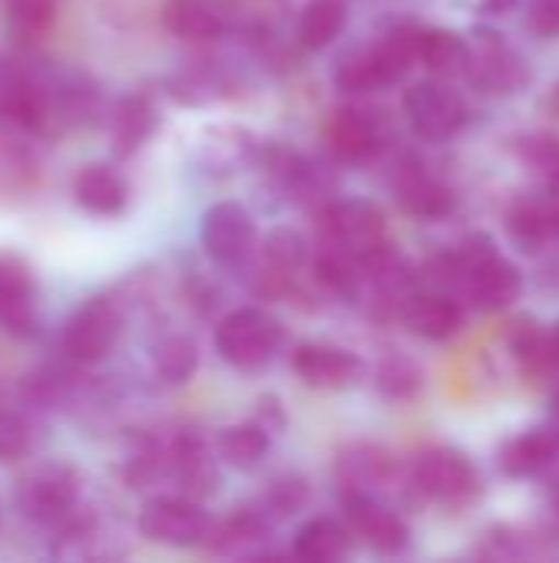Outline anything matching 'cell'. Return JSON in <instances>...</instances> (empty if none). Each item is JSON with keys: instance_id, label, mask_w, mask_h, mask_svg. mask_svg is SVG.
<instances>
[{"instance_id": "obj_1", "label": "cell", "mask_w": 559, "mask_h": 563, "mask_svg": "<svg viewBox=\"0 0 559 563\" xmlns=\"http://www.w3.org/2000/svg\"><path fill=\"white\" fill-rule=\"evenodd\" d=\"M412 485L425 498H432L445 508H468L481 495V475H478L474 462L465 452L448 449V445H435V449H425L422 455H415Z\"/></svg>"}, {"instance_id": "obj_2", "label": "cell", "mask_w": 559, "mask_h": 563, "mask_svg": "<svg viewBox=\"0 0 559 563\" xmlns=\"http://www.w3.org/2000/svg\"><path fill=\"white\" fill-rule=\"evenodd\" d=\"M280 340H283L280 323L257 307L231 310L214 330V346H217L221 360L231 363L234 369L267 366L273 360V353L280 350Z\"/></svg>"}, {"instance_id": "obj_3", "label": "cell", "mask_w": 559, "mask_h": 563, "mask_svg": "<svg viewBox=\"0 0 559 563\" xmlns=\"http://www.w3.org/2000/svg\"><path fill=\"white\" fill-rule=\"evenodd\" d=\"M125 317L115 300L92 297L82 307L72 310V317L63 327V353L82 366L102 363L122 340Z\"/></svg>"}, {"instance_id": "obj_4", "label": "cell", "mask_w": 559, "mask_h": 563, "mask_svg": "<svg viewBox=\"0 0 559 563\" xmlns=\"http://www.w3.org/2000/svg\"><path fill=\"white\" fill-rule=\"evenodd\" d=\"M323 247L346 251L353 257L369 254L385 241V214L379 205L362 201V198H346V201H326L316 218Z\"/></svg>"}, {"instance_id": "obj_5", "label": "cell", "mask_w": 559, "mask_h": 563, "mask_svg": "<svg viewBox=\"0 0 559 563\" xmlns=\"http://www.w3.org/2000/svg\"><path fill=\"white\" fill-rule=\"evenodd\" d=\"M211 518L191 498H155L138 515V531L152 544L201 548L211 534Z\"/></svg>"}, {"instance_id": "obj_6", "label": "cell", "mask_w": 559, "mask_h": 563, "mask_svg": "<svg viewBox=\"0 0 559 563\" xmlns=\"http://www.w3.org/2000/svg\"><path fill=\"white\" fill-rule=\"evenodd\" d=\"M474 36H478V43L468 46V63H465V73L471 76V82L478 89L497 92V96L521 92L530 79L524 56L514 46H507L501 40V33H494V30H481Z\"/></svg>"}, {"instance_id": "obj_7", "label": "cell", "mask_w": 559, "mask_h": 563, "mask_svg": "<svg viewBox=\"0 0 559 563\" xmlns=\"http://www.w3.org/2000/svg\"><path fill=\"white\" fill-rule=\"evenodd\" d=\"M79 501V475L69 465H43L30 472L16 488V505L30 521L56 525Z\"/></svg>"}, {"instance_id": "obj_8", "label": "cell", "mask_w": 559, "mask_h": 563, "mask_svg": "<svg viewBox=\"0 0 559 563\" xmlns=\"http://www.w3.org/2000/svg\"><path fill=\"white\" fill-rule=\"evenodd\" d=\"M405 115H409V125L415 129V135H422L428 142H445L455 132H461V125L468 119V106L455 89H448L435 79H425L405 92Z\"/></svg>"}, {"instance_id": "obj_9", "label": "cell", "mask_w": 559, "mask_h": 563, "mask_svg": "<svg viewBox=\"0 0 559 563\" xmlns=\"http://www.w3.org/2000/svg\"><path fill=\"white\" fill-rule=\"evenodd\" d=\"M254 238H257L254 218L237 201H217L201 218V247L214 264L224 267L244 264L247 254L254 251Z\"/></svg>"}, {"instance_id": "obj_10", "label": "cell", "mask_w": 559, "mask_h": 563, "mask_svg": "<svg viewBox=\"0 0 559 563\" xmlns=\"http://www.w3.org/2000/svg\"><path fill=\"white\" fill-rule=\"evenodd\" d=\"M293 373L303 379V386L310 389H323V393H339L359 383L362 376V360L343 346L333 343H300L293 350Z\"/></svg>"}, {"instance_id": "obj_11", "label": "cell", "mask_w": 559, "mask_h": 563, "mask_svg": "<svg viewBox=\"0 0 559 563\" xmlns=\"http://www.w3.org/2000/svg\"><path fill=\"white\" fill-rule=\"evenodd\" d=\"M343 508H346V528L353 531V538H359L362 544H369L379 554H399L409 548V525L385 508L379 498L369 495H343Z\"/></svg>"}, {"instance_id": "obj_12", "label": "cell", "mask_w": 559, "mask_h": 563, "mask_svg": "<svg viewBox=\"0 0 559 563\" xmlns=\"http://www.w3.org/2000/svg\"><path fill=\"white\" fill-rule=\"evenodd\" d=\"M392 191L399 208L422 221H438L455 211V191L435 175H428L422 165H402L392 178Z\"/></svg>"}, {"instance_id": "obj_13", "label": "cell", "mask_w": 559, "mask_h": 563, "mask_svg": "<svg viewBox=\"0 0 559 563\" xmlns=\"http://www.w3.org/2000/svg\"><path fill=\"white\" fill-rule=\"evenodd\" d=\"M385 142L382 122L376 112L369 109H339L329 122V148L343 158V162H369L379 155Z\"/></svg>"}, {"instance_id": "obj_14", "label": "cell", "mask_w": 559, "mask_h": 563, "mask_svg": "<svg viewBox=\"0 0 559 563\" xmlns=\"http://www.w3.org/2000/svg\"><path fill=\"white\" fill-rule=\"evenodd\" d=\"M392 459L379 445H349L336 459V478L343 495H369L379 498L392 485Z\"/></svg>"}, {"instance_id": "obj_15", "label": "cell", "mask_w": 559, "mask_h": 563, "mask_svg": "<svg viewBox=\"0 0 559 563\" xmlns=\"http://www.w3.org/2000/svg\"><path fill=\"white\" fill-rule=\"evenodd\" d=\"M310 257L306 238L297 228H277L264 241V261H260V294H283L290 280L303 271Z\"/></svg>"}, {"instance_id": "obj_16", "label": "cell", "mask_w": 559, "mask_h": 563, "mask_svg": "<svg viewBox=\"0 0 559 563\" xmlns=\"http://www.w3.org/2000/svg\"><path fill=\"white\" fill-rule=\"evenodd\" d=\"M409 330L422 340H451L465 327V310L451 294H412L402 307Z\"/></svg>"}, {"instance_id": "obj_17", "label": "cell", "mask_w": 559, "mask_h": 563, "mask_svg": "<svg viewBox=\"0 0 559 563\" xmlns=\"http://www.w3.org/2000/svg\"><path fill=\"white\" fill-rule=\"evenodd\" d=\"M507 231L511 238L527 247L537 251L547 241L559 238V195H537V198H524L507 211Z\"/></svg>"}, {"instance_id": "obj_18", "label": "cell", "mask_w": 559, "mask_h": 563, "mask_svg": "<svg viewBox=\"0 0 559 563\" xmlns=\"http://www.w3.org/2000/svg\"><path fill=\"white\" fill-rule=\"evenodd\" d=\"M270 175L293 201H303V205L323 201L336 188L333 175L323 165H316L303 155H293V152H273Z\"/></svg>"}, {"instance_id": "obj_19", "label": "cell", "mask_w": 559, "mask_h": 563, "mask_svg": "<svg viewBox=\"0 0 559 563\" xmlns=\"http://www.w3.org/2000/svg\"><path fill=\"white\" fill-rule=\"evenodd\" d=\"M557 455L559 442L557 435L550 432V426H547V429H530L524 435L507 439L501 445L497 462H501L504 475H511V478H534L544 468H550Z\"/></svg>"}, {"instance_id": "obj_20", "label": "cell", "mask_w": 559, "mask_h": 563, "mask_svg": "<svg viewBox=\"0 0 559 563\" xmlns=\"http://www.w3.org/2000/svg\"><path fill=\"white\" fill-rule=\"evenodd\" d=\"M72 195L89 214L112 218L128 205V181L109 165H86L72 181Z\"/></svg>"}, {"instance_id": "obj_21", "label": "cell", "mask_w": 559, "mask_h": 563, "mask_svg": "<svg viewBox=\"0 0 559 563\" xmlns=\"http://www.w3.org/2000/svg\"><path fill=\"white\" fill-rule=\"evenodd\" d=\"M33 277L16 257H0V327L3 330H26L33 323Z\"/></svg>"}, {"instance_id": "obj_22", "label": "cell", "mask_w": 559, "mask_h": 563, "mask_svg": "<svg viewBox=\"0 0 559 563\" xmlns=\"http://www.w3.org/2000/svg\"><path fill=\"white\" fill-rule=\"evenodd\" d=\"M161 23L171 36L208 43L224 33V16L211 0H165Z\"/></svg>"}, {"instance_id": "obj_23", "label": "cell", "mask_w": 559, "mask_h": 563, "mask_svg": "<svg viewBox=\"0 0 559 563\" xmlns=\"http://www.w3.org/2000/svg\"><path fill=\"white\" fill-rule=\"evenodd\" d=\"M349 544H353V531L346 525L333 518H310L293 538V554L316 563L343 561L349 554Z\"/></svg>"}, {"instance_id": "obj_24", "label": "cell", "mask_w": 559, "mask_h": 563, "mask_svg": "<svg viewBox=\"0 0 559 563\" xmlns=\"http://www.w3.org/2000/svg\"><path fill=\"white\" fill-rule=\"evenodd\" d=\"M333 79L343 92H376V89H385L395 82L379 46H359V49L346 53L339 59Z\"/></svg>"}, {"instance_id": "obj_25", "label": "cell", "mask_w": 559, "mask_h": 563, "mask_svg": "<svg viewBox=\"0 0 559 563\" xmlns=\"http://www.w3.org/2000/svg\"><path fill=\"white\" fill-rule=\"evenodd\" d=\"M418 63L428 66L438 76H458L468 63V43L455 30L441 26H422L418 33Z\"/></svg>"}, {"instance_id": "obj_26", "label": "cell", "mask_w": 559, "mask_h": 563, "mask_svg": "<svg viewBox=\"0 0 559 563\" xmlns=\"http://www.w3.org/2000/svg\"><path fill=\"white\" fill-rule=\"evenodd\" d=\"M349 7L346 0H310L300 13L297 36L306 49H326L346 26Z\"/></svg>"}, {"instance_id": "obj_27", "label": "cell", "mask_w": 559, "mask_h": 563, "mask_svg": "<svg viewBox=\"0 0 559 563\" xmlns=\"http://www.w3.org/2000/svg\"><path fill=\"white\" fill-rule=\"evenodd\" d=\"M270 452V432L257 422L227 426L217 432V455L234 468H257Z\"/></svg>"}, {"instance_id": "obj_28", "label": "cell", "mask_w": 559, "mask_h": 563, "mask_svg": "<svg viewBox=\"0 0 559 563\" xmlns=\"http://www.w3.org/2000/svg\"><path fill=\"white\" fill-rule=\"evenodd\" d=\"M198 343L185 333H171L161 336L152 350V369L161 383L168 386H181L198 373Z\"/></svg>"}, {"instance_id": "obj_29", "label": "cell", "mask_w": 559, "mask_h": 563, "mask_svg": "<svg viewBox=\"0 0 559 563\" xmlns=\"http://www.w3.org/2000/svg\"><path fill=\"white\" fill-rule=\"evenodd\" d=\"M152 129H155V109L145 96H128L119 102L112 115V132H115V148L122 155L135 152L148 139Z\"/></svg>"}, {"instance_id": "obj_30", "label": "cell", "mask_w": 559, "mask_h": 563, "mask_svg": "<svg viewBox=\"0 0 559 563\" xmlns=\"http://www.w3.org/2000/svg\"><path fill=\"white\" fill-rule=\"evenodd\" d=\"M313 271H316V280H320L329 294H336V297L353 300V297L359 294V287H362L359 257H353V254H346V251L323 247L320 257H316V264H313Z\"/></svg>"}, {"instance_id": "obj_31", "label": "cell", "mask_w": 559, "mask_h": 563, "mask_svg": "<svg viewBox=\"0 0 559 563\" xmlns=\"http://www.w3.org/2000/svg\"><path fill=\"white\" fill-rule=\"evenodd\" d=\"M425 386V373L415 360L402 356V353H392L379 363L376 369V389L392 399V402H405V399H415Z\"/></svg>"}, {"instance_id": "obj_32", "label": "cell", "mask_w": 559, "mask_h": 563, "mask_svg": "<svg viewBox=\"0 0 559 563\" xmlns=\"http://www.w3.org/2000/svg\"><path fill=\"white\" fill-rule=\"evenodd\" d=\"M517 152L544 178L547 191L559 195V135H550V132L527 135L517 142Z\"/></svg>"}, {"instance_id": "obj_33", "label": "cell", "mask_w": 559, "mask_h": 563, "mask_svg": "<svg viewBox=\"0 0 559 563\" xmlns=\"http://www.w3.org/2000/svg\"><path fill=\"white\" fill-rule=\"evenodd\" d=\"M306 498H310L306 482H303L300 475H287V478H277V482L264 492V498L257 501V508L277 525V521L297 515V511L306 505Z\"/></svg>"}, {"instance_id": "obj_34", "label": "cell", "mask_w": 559, "mask_h": 563, "mask_svg": "<svg viewBox=\"0 0 559 563\" xmlns=\"http://www.w3.org/2000/svg\"><path fill=\"white\" fill-rule=\"evenodd\" d=\"M3 13H7V23L16 36H40L53 16H56V0H3Z\"/></svg>"}, {"instance_id": "obj_35", "label": "cell", "mask_w": 559, "mask_h": 563, "mask_svg": "<svg viewBox=\"0 0 559 563\" xmlns=\"http://www.w3.org/2000/svg\"><path fill=\"white\" fill-rule=\"evenodd\" d=\"M30 426L20 412L13 409H0V459H23L30 452Z\"/></svg>"}, {"instance_id": "obj_36", "label": "cell", "mask_w": 559, "mask_h": 563, "mask_svg": "<svg viewBox=\"0 0 559 563\" xmlns=\"http://www.w3.org/2000/svg\"><path fill=\"white\" fill-rule=\"evenodd\" d=\"M527 23L540 36H559V0H534Z\"/></svg>"}, {"instance_id": "obj_37", "label": "cell", "mask_w": 559, "mask_h": 563, "mask_svg": "<svg viewBox=\"0 0 559 563\" xmlns=\"http://www.w3.org/2000/svg\"><path fill=\"white\" fill-rule=\"evenodd\" d=\"M257 426H264L270 435L273 432H280L283 429V409H280V399L277 396H267V399H260V412H257V419H254Z\"/></svg>"}, {"instance_id": "obj_38", "label": "cell", "mask_w": 559, "mask_h": 563, "mask_svg": "<svg viewBox=\"0 0 559 563\" xmlns=\"http://www.w3.org/2000/svg\"><path fill=\"white\" fill-rule=\"evenodd\" d=\"M26 172H30V162L20 152H0V181H13L16 175L26 178Z\"/></svg>"}, {"instance_id": "obj_39", "label": "cell", "mask_w": 559, "mask_h": 563, "mask_svg": "<svg viewBox=\"0 0 559 563\" xmlns=\"http://www.w3.org/2000/svg\"><path fill=\"white\" fill-rule=\"evenodd\" d=\"M517 7V0H481V10L488 13V16H504V13H511Z\"/></svg>"}, {"instance_id": "obj_40", "label": "cell", "mask_w": 559, "mask_h": 563, "mask_svg": "<svg viewBox=\"0 0 559 563\" xmlns=\"http://www.w3.org/2000/svg\"><path fill=\"white\" fill-rule=\"evenodd\" d=\"M550 432L557 435V442H559V396L554 399V416H550Z\"/></svg>"}, {"instance_id": "obj_41", "label": "cell", "mask_w": 559, "mask_h": 563, "mask_svg": "<svg viewBox=\"0 0 559 563\" xmlns=\"http://www.w3.org/2000/svg\"><path fill=\"white\" fill-rule=\"evenodd\" d=\"M547 106H550V112L559 119V82L554 86V92H550V99H547Z\"/></svg>"}, {"instance_id": "obj_42", "label": "cell", "mask_w": 559, "mask_h": 563, "mask_svg": "<svg viewBox=\"0 0 559 563\" xmlns=\"http://www.w3.org/2000/svg\"><path fill=\"white\" fill-rule=\"evenodd\" d=\"M554 505H557V508H559V482H557V485H554Z\"/></svg>"}]
</instances>
